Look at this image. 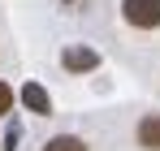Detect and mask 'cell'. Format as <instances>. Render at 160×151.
Here are the masks:
<instances>
[{
	"label": "cell",
	"instance_id": "cell-1",
	"mask_svg": "<svg viewBox=\"0 0 160 151\" xmlns=\"http://www.w3.org/2000/svg\"><path fill=\"white\" fill-rule=\"evenodd\" d=\"M121 17L134 30H156L160 26V0H121Z\"/></svg>",
	"mask_w": 160,
	"mask_h": 151
},
{
	"label": "cell",
	"instance_id": "cell-2",
	"mask_svg": "<svg viewBox=\"0 0 160 151\" xmlns=\"http://www.w3.org/2000/svg\"><path fill=\"white\" fill-rule=\"evenodd\" d=\"M61 65L69 74H91V69H100V52L95 48H65L61 52Z\"/></svg>",
	"mask_w": 160,
	"mask_h": 151
},
{
	"label": "cell",
	"instance_id": "cell-3",
	"mask_svg": "<svg viewBox=\"0 0 160 151\" xmlns=\"http://www.w3.org/2000/svg\"><path fill=\"white\" fill-rule=\"evenodd\" d=\"M134 138L143 151H160V112H147L138 125H134Z\"/></svg>",
	"mask_w": 160,
	"mask_h": 151
},
{
	"label": "cell",
	"instance_id": "cell-4",
	"mask_svg": "<svg viewBox=\"0 0 160 151\" xmlns=\"http://www.w3.org/2000/svg\"><path fill=\"white\" fill-rule=\"evenodd\" d=\"M22 104H26L35 117H48V112H52V95H48L39 82H26V86H22Z\"/></svg>",
	"mask_w": 160,
	"mask_h": 151
},
{
	"label": "cell",
	"instance_id": "cell-5",
	"mask_svg": "<svg viewBox=\"0 0 160 151\" xmlns=\"http://www.w3.org/2000/svg\"><path fill=\"white\" fill-rule=\"evenodd\" d=\"M43 151H87V143H82L78 134H56V138L43 143Z\"/></svg>",
	"mask_w": 160,
	"mask_h": 151
},
{
	"label": "cell",
	"instance_id": "cell-6",
	"mask_svg": "<svg viewBox=\"0 0 160 151\" xmlns=\"http://www.w3.org/2000/svg\"><path fill=\"white\" fill-rule=\"evenodd\" d=\"M9 112H13V86L0 78V117H9Z\"/></svg>",
	"mask_w": 160,
	"mask_h": 151
},
{
	"label": "cell",
	"instance_id": "cell-7",
	"mask_svg": "<svg viewBox=\"0 0 160 151\" xmlns=\"http://www.w3.org/2000/svg\"><path fill=\"white\" fill-rule=\"evenodd\" d=\"M65 4H69V0H65Z\"/></svg>",
	"mask_w": 160,
	"mask_h": 151
}]
</instances>
